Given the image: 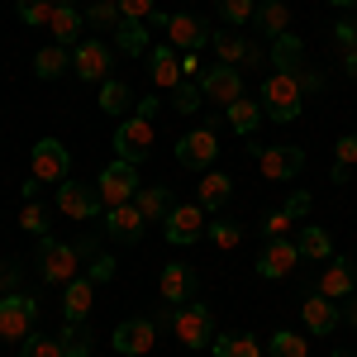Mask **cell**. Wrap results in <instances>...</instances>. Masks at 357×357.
I'll return each mask as SVG.
<instances>
[{"label": "cell", "mask_w": 357, "mask_h": 357, "mask_svg": "<svg viewBox=\"0 0 357 357\" xmlns=\"http://www.w3.org/2000/svg\"><path fill=\"white\" fill-rule=\"evenodd\" d=\"M48 29H53L57 43H77V38H82V29H86V20H82V10H77L72 0H57V10H53V20H48Z\"/></svg>", "instance_id": "24"}, {"label": "cell", "mask_w": 357, "mask_h": 357, "mask_svg": "<svg viewBox=\"0 0 357 357\" xmlns=\"http://www.w3.org/2000/svg\"><path fill=\"white\" fill-rule=\"evenodd\" d=\"M248 148L257 153V167H262L267 181H291V176H301L305 148H296V143H276V148H257V143H248Z\"/></svg>", "instance_id": "5"}, {"label": "cell", "mask_w": 357, "mask_h": 357, "mask_svg": "<svg viewBox=\"0 0 357 357\" xmlns=\"http://www.w3.org/2000/svg\"><path fill=\"white\" fill-rule=\"evenodd\" d=\"M20 357H62V343H57L53 333H29Z\"/></svg>", "instance_id": "39"}, {"label": "cell", "mask_w": 357, "mask_h": 357, "mask_svg": "<svg viewBox=\"0 0 357 357\" xmlns=\"http://www.w3.org/2000/svg\"><path fill=\"white\" fill-rule=\"evenodd\" d=\"M62 314H67V324H82L86 314H91V276H86V281H67Z\"/></svg>", "instance_id": "29"}, {"label": "cell", "mask_w": 357, "mask_h": 357, "mask_svg": "<svg viewBox=\"0 0 357 357\" xmlns=\"http://www.w3.org/2000/svg\"><path fill=\"white\" fill-rule=\"evenodd\" d=\"M229 195H234V176L210 167V172H205V181H200V200H195V205H200V210H224V205H229Z\"/></svg>", "instance_id": "23"}, {"label": "cell", "mask_w": 357, "mask_h": 357, "mask_svg": "<svg viewBox=\"0 0 357 357\" xmlns=\"http://www.w3.org/2000/svg\"><path fill=\"white\" fill-rule=\"evenodd\" d=\"M301 100H305V91L296 86V77H286V72H272V77L262 82V114L276 119V124L301 119Z\"/></svg>", "instance_id": "1"}, {"label": "cell", "mask_w": 357, "mask_h": 357, "mask_svg": "<svg viewBox=\"0 0 357 357\" xmlns=\"http://www.w3.org/2000/svg\"><path fill=\"white\" fill-rule=\"evenodd\" d=\"M172 205H176V200H172V186H138V195H134V210L148 224L153 220L162 224L167 215H172Z\"/></svg>", "instance_id": "21"}, {"label": "cell", "mask_w": 357, "mask_h": 357, "mask_svg": "<svg viewBox=\"0 0 357 357\" xmlns=\"http://www.w3.org/2000/svg\"><path fill=\"white\" fill-rule=\"evenodd\" d=\"M20 286V262H0V296H10Z\"/></svg>", "instance_id": "49"}, {"label": "cell", "mask_w": 357, "mask_h": 357, "mask_svg": "<svg viewBox=\"0 0 357 357\" xmlns=\"http://www.w3.org/2000/svg\"><path fill=\"white\" fill-rule=\"evenodd\" d=\"M96 191H100V200H105V205H129V200L138 195V167L124 162V158H114V162L100 172Z\"/></svg>", "instance_id": "7"}, {"label": "cell", "mask_w": 357, "mask_h": 357, "mask_svg": "<svg viewBox=\"0 0 357 357\" xmlns=\"http://www.w3.org/2000/svg\"><path fill=\"white\" fill-rule=\"evenodd\" d=\"M172 333H176L186 348H205V343H215V338H210V333H215V319H210V310L200 301L172 305Z\"/></svg>", "instance_id": "2"}, {"label": "cell", "mask_w": 357, "mask_h": 357, "mask_svg": "<svg viewBox=\"0 0 357 357\" xmlns=\"http://www.w3.org/2000/svg\"><path fill=\"white\" fill-rule=\"evenodd\" d=\"M205 234H210V243H215V248H234L238 238H243V234H238V224H229V220H215Z\"/></svg>", "instance_id": "43"}, {"label": "cell", "mask_w": 357, "mask_h": 357, "mask_svg": "<svg viewBox=\"0 0 357 357\" xmlns=\"http://www.w3.org/2000/svg\"><path fill=\"white\" fill-rule=\"evenodd\" d=\"M296 248H301V257H333V238L319 224H305L301 234H296Z\"/></svg>", "instance_id": "33"}, {"label": "cell", "mask_w": 357, "mask_h": 357, "mask_svg": "<svg viewBox=\"0 0 357 357\" xmlns=\"http://www.w3.org/2000/svg\"><path fill=\"white\" fill-rule=\"evenodd\" d=\"M167 229V243H176V248H191L205 229H210V220H205V210L200 205H172V215L162 220Z\"/></svg>", "instance_id": "9"}, {"label": "cell", "mask_w": 357, "mask_h": 357, "mask_svg": "<svg viewBox=\"0 0 357 357\" xmlns=\"http://www.w3.org/2000/svg\"><path fill=\"white\" fill-rule=\"evenodd\" d=\"M333 181H338V186H343V181H348V176H353V167H343V162H333V172H329Z\"/></svg>", "instance_id": "57"}, {"label": "cell", "mask_w": 357, "mask_h": 357, "mask_svg": "<svg viewBox=\"0 0 357 357\" xmlns=\"http://www.w3.org/2000/svg\"><path fill=\"white\" fill-rule=\"evenodd\" d=\"M267 357H310V343H305V333L276 329L272 338H267Z\"/></svg>", "instance_id": "35"}, {"label": "cell", "mask_w": 357, "mask_h": 357, "mask_svg": "<svg viewBox=\"0 0 357 357\" xmlns=\"http://www.w3.org/2000/svg\"><path fill=\"white\" fill-rule=\"evenodd\" d=\"M38 257H43V276H48V281H77V262H82V257H77L72 243H57V238L43 234Z\"/></svg>", "instance_id": "13"}, {"label": "cell", "mask_w": 357, "mask_h": 357, "mask_svg": "<svg viewBox=\"0 0 357 357\" xmlns=\"http://www.w3.org/2000/svg\"><path fill=\"white\" fill-rule=\"evenodd\" d=\"M200 91H205V100H215V105H234L238 96H243V72L238 67H210V72H200Z\"/></svg>", "instance_id": "11"}, {"label": "cell", "mask_w": 357, "mask_h": 357, "mask_svg": "<svg viewBox=\"0 0 357 357\" xmlns=\"http://www.w3.org/2000/svg\"><path fill=\"white\" fill-rule=\"evenodd\" d=\"M353 291H357L353 262H348V257H329L324 272H319V296H329V301H348Z\"/></svg>", "instance_id": "17"}, {"label": "cell", "mask_w": 357, "mask_h": 357, "mask_svg": "<svg viewBox=\"0 0 357 357\" xmlns=\"http://www.w3.org/2000/svg\"><path fill=\"white\" fill-rule=\"evenodd\" d=\"M296 262H301V248H296V243H286V238H267L262 257H257V276L276 281V276L296 272Z\"/></svg>", "instance_id": "16"}, {"label": "cell", "mask_w": 357, "mask_h": 357, "mask_svg": "<svg viewBox=\"0 0 357 357\" xmlns=\"http://www.w3.org/2000/svg\"><path fill=\"white\" fill-rule=\"evenodd\" d=\"M110 343L119 357H143V353H153V343H158V324L153 319H124Z\"/></svg>", "instance_id": "12"}, {"label": "cell", "mask_w": 357, "mask_h": 357, "mask_svg": "<svg viewBox=\"0 0 357 357\" xmlns=\"http://www.w3.org/2000/svg\"><path fill=\"white\" fill-rule=\"evenodd\" d=\"M333 38H338V48H343V53H348V48H357V24H353V20L333 24Z\"/></svg>", "instance_id": "48"}, {"label": "cell", "mask_w": 357, "mask_h": 357, "mask_svg": "<svg viewBox=\"0 0 357 357\" xmlns=\"http://www.w3.org/2000/svg\"><path fill=\"white\" fill-rule=\"evenodd\" d=\"M210 43H215L220 62H229V67H238V62H257V48H252V43H243L234 29H220V33H210Z\"/></svg>", "instance_id": "25"}, {"label": "cell", "mask_w": 357, "mask_h": 357, "mask_svg": "<svg viewBox=\"0 0 357 357\" xmlns=\"http://www.w3.org/2000/svg\"><path fill=\"white\" fill-rule=\"evenodd\" d=\"M252 20L262 24V33H272V38H281V33H291V10H286L281 0H262Z\"/></svg>", "instance_id": "30"}, {"label": "cell", "mask_w": 357, "mask_h": 357, "mask_svg": "<svg viewBox=\"0 0 357 357\" xmlns=\"http://www.w3.org/2000/svg\"><path fill=\"white\" fill-rule=\"evenodd\" d=\"M329 5H357V0H329Z\"/></svg>", "instance_id": "58"}, {"label": "cell", "mask_w": 357, "mask_h": 357, "mask_svg": "<svg viewBox=\"0 0 357 357\" xmlns=\"http://www.w3.org/2000/svg\"><path fill=\"white\" fill-rule=\"evenodd\" d=\"M158 110H162V100H158V96H143V100L134 105V114H138V119H153Z\"/></svg>", "instance_id": "51"}, {"label": "cell", "mask_w": 357, "mask_h": 357, "mask_svg": "<svg viewBox=\"0 0 357 357\" xmlns=\"http://www.w3.org/2000/svg\"><path fill=\"white\" fill-rule=\"evenodd\" d=\"M57 343H62V357H91V338L77 324H67V329L57 333Z\"/></svg>", "instance_id": "40"}, {"label": "cell", "mask_w": 357, "mask_h": 357, "mask_svg": "<svg viewBox=\"0 0 357 357\" xmlns=\"http://www.w3.org/2000/svg\"><path fill=\"white\" fill-rule=\"evenodd\" d=\"M114 5H119L124 20H148V15L158 10V0H114Z\"/></svg>", "instance_id": "46"}, {"label": "cell", "mask_w": 357, "mask_h": 357, "mask_svg": "<svg viewBox=\"0 0 357 357\" xmlns=\"http://www.w3.org/2000/svg\"><path fill=\"white\" fill-rule=\"evenodd\" d=\"M100 205H105L100 191L86 186V181H62V186H57V210H62L67 220H96Z\"/></svg>", "instance_id": "10"}, {"label": "cell", "mask_w": 357, "mask_h": 357, "mask_svg": "<svg viewBox=\"0 0 357 357\" xmlns=\"http://www.w3.org/2000/svg\"><path fill=\"white\" fill-rule=\"evenodd\" d=\"M343 319H348V324H353V329H357V291H353V296H348V301H343Z\"/></svg>", "instance_id": "55"}, {"label": "cell", "mask_w": 357, "mask_h": 357, "mask_svg": "<svg viewBox=\"0 0 357 357\" xmlns=\"http://www.w3.org/2000/svg\"><path fill=\"white\" fill-rule=\"evenodd\" d=\"M77 257H100V243H96V238H77Z\"/></svg>", "instance_id": "54"}, {"label": "cell", "mask_w": 357, "mask_h": 357, "mask_svg": "<svg viewBox=\"0 0 357 357\" xmlns=\"http://www.w3.org/2000/svg\"><path fill=\"white\" fill-rule=\"evenodd\" d=\"M224 119H229V129H234V134L252 138V134H257V124H262V105H257V100H248V96H238L234 105H224Z\"/></svg>", "instance_id": "26"}, {"label": "cell", "mask_w": 357, "mask_h": 357, "mask_svg": "<svg viewBox=\"0 0 357 357\" xmlns=\"http://www.w3.org/2000/svg\"><path fill=\"white\" fill-rule=\"evenodd\" d=\"M181 77H200V53H181Z\"/></svg>", "instance_id": "53"}, {"label": "cell", "mask_w": 357, "mask_h": 357, "mask_svg": "<svg viewBox=\"0 0 357 357\" xmlns=\"http://www.w3.org/2000/svg\"><path fill=\"white\" fill-rule=\"evenodd\" d=\"M62 72H67V53H62V43L38 48V57H33V77H38V82H57Z\"/></svg>", "instance_id": "32"}, {"label": "cell", "mask_w": 357, "mask_h": 357, "mask_svg": "<svg viewBox=\"0 0 357 357\" xmlns=\"http://www.w3.org/2000/svg\"><path fill=\"white\" fill-rule=\"evenodd\" d=\"M91 281H114V257H91Z\"/></svg>", "instance_id": "47"}, {"label": "cell", "mask_w": 357, "mask_h": 357, "mask_svg": "<svg viewBox=\"0 0 357 357\" xmlns=\"http://www.w3.org/2000/svg\"><path fill=\"white\" fill-rule=\"evenodd\" d=\"M286 210H291L296 220H301V215H310V195H305V191H291V200H286Z\"/></svg>", "instance_id": "52"}, {"label": "cell", "mask_w": 357, "mask_h": 357, "mask_svg": "<svg viewBox=\"0 0 357 357\" xmlns=\"http://www.w3.org/2000/svg\"><path fill=\"white\" fill-rule=\"evenodd\" d=\"M15 10H20V20H24L29 29H48L57 0H15Z\"/></svg>", "instance_id": "36"}, {"label": "cell", "mask_w": 357, "mask_h": 357, "mask_svg": "<svg viewBox=\"0 0 357 357\" xmlns=\"http://www.w3.org/2000/svg\"><path fill=\"white\" fill-rule=\"evenodd\" d=\"M29 172H33V181H67V172H72V153H67V143H57V138H38L33 153H29Z\"/></svg>", "instance_id": "4"}, {"label": "cell", "mask_w": 357, "mask_h": 357, "mask_svg": "<svg viewBox=\"0 0 357 357\" xmlns=\"http://www.w3.org/2000/svg\"><path fill=\"white\" fill-rule=\"evenodd\" d=\"M129 105H138L134 100V91H129V86L124 82H100V110L105 114H129Z\"/></svg>", "instance_id": "34"}, {"label": "cell", "mask_w": 357, "mask_h": 357, "mask_svg": "<svg viewBox=\"0 0 357 357\" xmlns=\"http://www.w3.org/2000/svg\"><path fill=\"white\" fill-rule=\"evenodd\" d=\"M301 314H305V329H310V333H333V329H338V319H343V314H338V305H333L329 296H319V291L305 301Z\"/></svg>", "instance_id": "20"}, {"label": "cell", "mask_w": 357, "mask_h": 357, "mask_svg": "<svg viewBox=\"0 0 357 357\" xmlns=\"http://www.w3.org/2000/svg\"><path fill=\"white\" fill-rule=\"evenodd\" d=\"M215 158H220V138H215V129H191V134L176 143V162L191 167V172H210Z\"/></svg>", "instance_id": "8"}, {"label": "cell", "mask_w": 357, "mask_h": 357, "mask_svg": "<svg viewBox=\"0 0 357 357\" xmlns=\"http://www.w3.org/2000/svg\"><path fill=\"white\" fill-rule=\"evenodd\" d=\"M291 224H296V215L281 205V210H272V215L262 220V234H267V238H286V229H291Z\"/></svg>", "instance_id": "44"}, {"label": "cell", "mask_w": 357, "mask_h": 357, "mask_svg": "<svg viewBox=\"0 0 357 357\" xmlns=\"http://www.w3.org/2000/svg\"><path fill=\"white\" fill-rule=\"evenodd\" d=\"M210 348H215V357H262V348H257L252 333H220Z\"/></svg>", "instance_id": "31"}, {"label": "cell", "mask_w": 357, "mask_h": 357, "mask_svg": "<svg viewBox=\"0 0 357 357\" xmlns=\"http://www.w3.org/2000/svg\"><path fill=\"white\" fill-rule=\"evenodd\" d=\"M86 29H119V20H124V15H119V5H114V0H96V5H86Z\"/></svg>", "instance_id": "37"}, {"label": "cell", "mask_w": 357, "mask_h": 357, "mask_svg": "<svg viewBox=\"0 0 357 357\" xmlns=\"http://www.w3.org/2000/svg\"><path fill=\"white\" fill-rule=\"evenodd\" d=\"M86 5H96V0H86Z\"/></svg>", "instance_id": "60"}, {"label": "cell", "mask_w": 357, "mask_h": 357, "mask_svg": "<svg viewBox=\"0 0 357 357\" xmlns=\"http://www.w3.org/2000/svg\"><path fill=\"white\" fill-rule=\"evenodd\" d=\"M33 319H38V301L33 296H20V291L0 296V338L24 343L29 333H33Z\"/></svg>", "instance_id": "3"}, {"label": "cell", "mask_w": 357, "mask_h": 357, "mask_svg": "<svg viewBox=\"0 0 357 357\" xmlns=\"http://www.w3.org/2000/svg\"><path fill=\"white\" fill-rule=\"evenodd\" d=\"M343 67H348V77L357 82V48H348V53H343Z\"/></svg>", "instance_id": "56"}, {"label": "cell", "mask_w": 357, "mask_h": 357, "mask_svg": "<svg viewBox=\"0 0 357 357\" xmlns=\"http://www.w3.org/2000/svg\"><path fill=\"white\" fill-rule=\"evenodd\" d=\"M143 229H148V220L134 210V200H129V205H110V215H105V234H110V238H119V243H138Z\"/></svg>", "instance_id": "18"}, {"label": "cell", "mask_w": 357, "mask_h": 357, "mask_svg": "<svg viewBox=\"0 0 357 357\" xmlns=\"http://www.w3.org/2000/svg\"><path fill=\"white\" fill-rule=\"evenodd\" d=\"M205 105V91H200V82H181L176 91H172V110L176 114H195Z\"/></svg>", "instance_id": "38"}, {"label": "cell", "mask_w": 357, "mask_h": 357, "mask_svg": "<svg viewBox=\"0 0 357 357\" xmlns=\"http://www.w3.org/2000/svg\"><path fill=\"white\" fill-rule=\"evenodd\" d=\"M195 291H200V281H195V272L186 267V262H172V267L162 272V301L167 305H186Z\"/></svg>", "instance_id": "19"}, {"label": "cell", "mask_w": 357, "mask_h": 357, "mask_svg": "<svg viewBox=\"0 0 357 357\" xmlns=\"http://www.w3.org/2000/svg\"><path fill=\"white\" fill-rule=\"evenodd\" d=\"M338 162H343V167L357 162V134H343V138H338Z\"/></svg>", "instance_id": "50"}, {"label": "cell", "mask_w": 357, "mask_h": 357, "mask_svg": "<svg viewBox=\"0 0 357 357\" xmlns=\"http://www.w3.org/2000/svg\"><path fill=\"white\" fill-rule=\"evenodd\" d=\"M220 15H224L234 29H243L248 20L257 15V0H220Z\"/></svg>", "instance_id": "41"}, {"label": "cell", "mask_w": 357, "mask_h": 357, "mask_svg": "<svg viewBox=\"0 0 357 357\" xmlns=\"http://www.w3.org/2000/svg\"><path fill=\"white\" fill-rule=\"evenodd\" d=\"M181 82H186V77H181V57H176V48H172V43L153 48V86H162V91H176Z\"/></svg>", "instance_id": "22"}, {"label": "cell", "mask_w": 357, "mask_h": 357, "mask_svg": "<svg viewBox=\"0 0 357 357\" xmlns=\"http://www.w3.org/2000/svg\"><path fill=\"white\" fill-rule=\"evenodd\" d=\"M20 229H29V234H48V210L38 205V200H24V210H20Z\"/></svg>", "instance_id": "42"}, {"label": "cell", "mask_w": 357, "mask_h": 357, "mask_svg": "<svg viewBox=\"0 0 357 357\" xmlns=\"http://www.w3.org/2000/svg\"><path fill=\"white\" fill-rule=\"evenodd\" d=\"M72 67H77L82 82H110V48L100 38H86V43H77V53H72Z\"/></svg>", "instance_id": "14"}, {"label": "cell", "mask_w": 357, "mask_h": 357, "mask_svg": "<svg viewBox=\"0 0 357 357\" xmlns=\"http://www.w3.org/2000/svg\"><path fill=\"white\" fill-rule=\"evenodd\" d=\"M291 77H296V86H301L305 96H314V91H324V72H314V67H296Z\"/></svg>", "instance_id": "45"}, {"label": "cell", "mask_w": 357, "mask_h": 357, "mask_svg": "<svg viewBox=\"0 0 357 357\" xmlns=\"http://www.w3.org/2000/svg\"><path fill=\"white\" fill-rule=\"evenodd\" d=\"M272 67L276 72H296V67H305V43L296 38V33H281V38H272Z\"/></svg>", "instance_id": "27"}, {"label": "cell", "mask_w": 357, "mask_h": 357, "mask_svg": "<svg viewBox=\"0 0 357 357\" xmlns=\"http://www.w3.org/2000/svg\"><path fill=\"white\" fill-rule=\"evenodd\" d=\"M153 153V119H138V114H129L119 129H114V158H124V162H143Z\"/></svg>", "instance_id": "6"}, {"label": "cell", "mask_w": 357, "mask_h": 357, "mask_svg": "<svg viewBox=\"0 0 357 357\" xmlns=\"http://www.w3.org/2000/svg\"><path fill=\"white\" fill-rule=\"evenodd\" d=\"M162 29H167V43H172V48H181V53H200V48H205V38H210L205 24H200L195 15H186V10H181V15H167Z\"/></svg>", "instance_id": "15"}, {"label": "cell", "mask_w": 357, "mask_h": 357, "mask_svg": "<svg viewBox=\"0 0 357 357\" xmlns=\"http://www.w3.org/2000/svg\"><path fill=\"white\" fill-rule=\"evenodd\" d=\"M333 357H353V353H343V348H338V353H333Z\"/></svg>", "instance_id": "59"}, {"label": "cell", "mask_w": 357, "mask_h": 357, "mask_svg": "<svg viewBox=\"0 0 357 357\" xmlns=\"http://www.w3.org/2000/svg\"><path fill=\"white\" fill-rule=\"evenodd\" d=\"M114 48L124 57H143L148 53V29H143V20H119V29H114Z\"/></svg>", "instance_id": "28"}]
</instances>
